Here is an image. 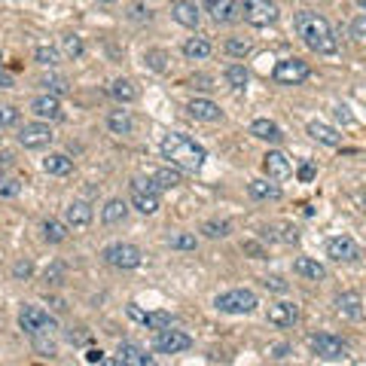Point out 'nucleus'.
Returning <instances> with one entry per match:
<instances>
[{"mask_svg":"<svg viewBox=\"0 0 366 366\" xmlns=\"http://www.w3.org/2000/svg\"><path fill=\"white\" fill-rule=\"evenodd\" d=\"M293 28H296V34L302 37V43L309 46L311 52L333 55L336 49H339V40H336V34H333V25L318 13L302 9V13H296V18H293Z\"/></svg>","mask_w":366,"mask_h":366,"instance_id":"obj_1","label":"nucleus"},{"mask_svg":"<svg viewBox=\"0 0 366 366\" xmlns=\"http://www.w3.org/2000/svg\"><path fill=\"white\" fill-rule=\"evenodd\" d=\"M162 159H168L171 165L180 168V171H192V174H196V171H201V165H205L208 152L192 138L171 131V135L162 138Z\"/></svg>","mask_w":366,"mask_h":366,"instance_id":"obj_2","label":"nucleus"},{"mask_svg":"<svg viewBox=\"0 0 366 366\" xmlns=\"http://www.w3.org/2000/svg\"><path fill=\"white\" fill-rule=\"evenodd\" d=\"M238 13L244 16V22L253 25V28H269V25L278 22V16H281L274 0H241Z\"/></svg>","mask_w":366,"mask_h":366,"instance_id":"obj_3","label":"nucleus"},{"mask_svg":"<svg viewBox=\"0 0 366 366\" xmlns=\"http://www.w3.org/2000/svg\"><path fill=\"white\" fill-rule=\"evenodd\" d=\"M101 257H104L107 266H113V269H138L140 262H144V253H140V248H135V244H128V241H113V244H107L104 250H101Z\"/></svg>","mask_w":366,"mask_h":366,"instance_id":"obj_4","label":"nucleus"},{"mask_svg":"<svg viewBox=\"0 0 366 366\" xmlns=\"http://www.w3.org/2000/svg\"><path fill=\"white\" fill-rule=\"evenodd\" d=\"M18 327H22L25 336H40V333H55L58 321L49 311L40 309V305H22V311H18Z\"/></svg>","mask_w":366,"mask_h":366,"instance_id":"obj_5","label":"nucleus"},{"mask_svg":"<svg viewBox=\"0 0 366 366\" xmlns=\"http://www.w3.org/2000/svg\"><path fill=\"white\" fill-rule=\"evenodd\" d=\"M214 305H217V311H223V314H250L257 309V293L235 287V290L220 293V296L214 299Z\"/></svg>","mask_w":366,"mask_h":366,"instance_id":"obj_6","label":"nucleus"},{"mask_svg":"<svg viewBox=\"0 0 366 366\" xmlns=\"http://www.w3.org/2000/svg\"><path fill=\"white\" fill-rule=\"evenodd\" d=\"M131 205H135L140 214H156L159 211V187L156 180L147 177H135L131 180Z\"/></svg>","mask_w":366,"mask_h":366,"instance_id":"obj_7","label":"nucleus"},{"mask_svg":"<svg viewBox=\"0 0 366 366\" xmlns=\"http://www.w3.org/2000/svg\"><path fill=\"white\" fill-rule=\"evenodd\" d=\"M311 77V67L305 65L302 58H284V61H278L274 65V70H272V79L278 86H299V83H305V79Z\"/></svg>","mask_w":366,"mask_h":366,"instance_id":"obj_8","label":"nucleus"},{"mask_svg":"<svg viewBox=\"0 0 366 366\" xmlns=\"http://www.w3.org/2000/svg\"><path fill=\"white\" fill-rule=\"evenodd\" d=\"M309 345H311V351L318 354L321 360H345L348 357V345H345L339 336H333V333H314L309 339Z\"/></svg>","mask_w":366,"mask_h":366,"instance_id":"obj_9","label":"nucleus"},{"mask_svg":"<svg viewBox=\"0 0 366 366\" xmlns=\"http://www.w3.org/2000/svg\"><path fill=\"white\" fill-rule=\"evenodd\" d=\"M52 128L46 126V122H25L22 128H18V144L25 150H43L52 144Z\"/></svg>","mask_w":366,"mask_h":366,"instance_id":"obj_10","label":"nucleus"},{"mask_svg":"<svg viewBox=\"0 0 366 366\" xmlns=\"http://www.w3.org/2000/svg\"><path fill=\"white\" fill-rule=\"evenodd\" d=\"M192 348V336H187L183 330H171V327H162L156 333V351L159 354H183Z\"/></svg>","mask_w":366,"mask_h":366,"instance_id":"obj_11","label":"nucleus"},{"mask_svg":"<svg viewBox=\"0 0 366 366\" xmlns=\"http://www.w3.org/2000/svg\"><path fill=\"white\" fill-rule=\"evenodd\" d=\"M327 257L336 262H357L363 257V248L351 235H336L327 244Z\"/></svg>","mask_w":366,"mask_h":366,"instance_id":"obj_12","label":"nucleus"},{"mask_svg":"<svg viewBox=\"0 0 366 366\" xmlns=\"http://www.w3.org/2000/svg\"><path fill=\"white\" fill-rule=\"evenodd\" d=\"M30 113H34L37 119H49V122H58V119H65V110H61V101L58 95H40L30 101Z\"/></svg>","mask_w":366,"mask_h":366,"instance_id":"obj_13","label":"nucleus"},{"mask_svg":"<svg viewBox=\"0 0 366 366\" xmlns=\"http://www.w3.org/2000/svg\"><path fill=\"white\" fill-rule=\"evenodd\" d=\"M262 168H266V174L269 180H287L293 174V165H290V159L284 156L281 150H272L262 156Z\"/></svg>","mask_w":366,"mask_h":366,"instance_id":"obj_14","label":"nucleus"},{"mask_svg":"<svg viewBox=\"0 0 366 366\" xmlns=\"http://www.w3.org/2000/svg\"><path fill=\"white\" fill-rule=\"evenodd\" d=\"M296 321H299V305L296 302L269 305V323H274V327H293Z\"/></svg>","mask_w":366,"mask_h":366,"instance_id":"obj_15","label":"nucleus"},{"mask_svg":"<svg viewBox=\"0 0 366 366\" xmlns=\"http://www.w3.org/2000/svg\"><path fill=\"white\" fill-rule=\"evenodd\" d=\"M187 110H189V116L199 119V122H220L223 119V110L214 104L211 98H192L187 104Z\"/></svg>","mask_w":366,"mask_h":366,"instance_id":"obj_16","label":"nucleus"},{"mask_svg":"<svg viewBox=\"0 0 366 366\" xmlns=\"http://www.w3.org/2000/svg\"><path fill=\"white\" fill-rule=\"evenodd\" d=\"M171 16H174V22L183 28H199V22H201V13L192 0H174V4H171Z\"/></svg>","mask_w":366,"mask_h":366,"instance_id":"obj_17","label":"nucleus"},{"mask_svg":"<svg viewBox=\"0 0 366 366\" xmlns=\"http://www.w3.org/2000/svg\"><path fill=\"white\" fill-rule=\"evenodd\" d=\"M205 13L217 25H223V22L238 18V4H235V0H205Z\"/></svg>","mask_w":366,"mask_h":366,"instance_id":"obj_18","label":"nucleus"},{"mask_svg":"<svg viewBox=\"0 0 366 366\" xmlns=\"http://www.w3.org/2000/svg\"><path fill=\"white\" fill-rule=\"evenodd\" d=\"M116 354H119L116 363H122V366H150L152 363L150 354L140 348V345H135V342H122Z\"/></svg>","mask_w":366,"mask_h":366,"instance_id":"obj_19","label":"nucleus"},{"mask_svg":"<svg viewBox=\"0 0 366 366\" xmlns=\"http://www.w3.org/2000/svg\"><path fill=\"white\" fill-rule=\"evenodd\" d=\"M336 311L348 321H360L363 318V299L360 293H339L336 296Z\"/></svg>","mask_w":366,"mask_h":366,"instance_id":"obj_20","label":"nucleus"},{"mask_svg":"<svg viewBox=\"0 0 366 366\" xmlns=\"http://www.w3.org/2000/svg\"><path fill=\"white\" fill-rule=\"evenodd\" d=\"M65 223L74 229H86L92 223V205L89 201H70L65 208Z\"/></svg>","mask_w":366,"mask_h":366,"instance_id":"obj_21","label":"nucleus"},{"mask_svg":"<svg viewBox=\"0 0 366 366\" xmlns=\"http://www.w3.org/2000/svg\"><path fill=\"white\" fill-rule=\"evenodd\" d=\"M293 272H296L299 278H305V281H323L327 278V269H323L318 260H311V257H296Z\"/></svg>","mask_w":366,"mask_h":366,"instance_id":"obj_22","label":"nucleus"},{"mask_svg":"<svg viewBox=\"0 0 366 366\" xmlns=\"http://www.w3.org/2000/svg\"><path fill=\"white\" fill-rule=\"evenodd\" d=\"M250 135L257 140H269V144H281V128L274 126L272 119H253L250 122Z\"/></svg>","mask_w":366,"mask_h":366,"instance_id":"obj_23","label":"nucleus"},{"mask_svg":"<svg viewBox=\"0 0 366 366\" xmlns=\"http://www.w3.org/2000/svg\"><path fill=\"white\" fill-rule=\"evenodd\" d=\"M309 135L314 138V140H321V144H327V147H342V135L336 128H330L327 122H309Z\"/></svg>","mask_w":366,"mask_h":366,"instance_id":"obj_24","label":"nucleus"},{"mask_svg":"<svg viewBox=\"0 0 366 366\" xmlns=\"http://www.w3.org/2000/svg\"><path fill=\"white\" fill-rule=\"evenodd\" d=\"M107 128L113 131V135H131V131H135V119H131V113L128 110H110V116H107Z\"/></svg>","mask_w":366,"mask_h":366,"instance_id":"obj_25","label":"nucleus"},{"mask_svg":"<svg viewBox=\"0 0 366 366\" xmlns=\"http://www.w3.org/2000/svg\"><path fill=\"white\" fill-rule=\"evenodd\" d=\"M128 217V205L122 199H110L104 208H101V220L107 223V226H119V223H126Z\"/></svg>","mask_w":366,"mask_h":366,"instance_id":"obj_26","label":"nucleus"},{"mask_svg":"<svg viewBox=\"0 0 366 366\" xmlns=\"http://www.w3.org/2000/svg\"><path fill=\"white\" fill-rule=\"evenodd\" d=\"M43 171L46 174H55V177H65L74 171V159H67L65 152H49V156L43 159Z\"/></svg>","mask_w":366,"mask_h":366,"instance_id":"obj_27","label":"nucleus"},{"mask_svg":"<svg viewBox=\"0 0 366 366\" xmlns=\"http://www.w3.org/2000/svg\"><path fill=\"white\" fill-rule=\"evenodd\" d=\"M211 52H214V46H211L208 37H189L187 43H183V55H187L189 61H201V58H208Z\"/></svg>","mask_w":366,"mask_h":366,"instance_id":"obj_28","label":"nucleus"},{"mask_svg":"<svg viewBox=\"0 0 366 366\" xmlns=\"http://www.w3.org/2000/svg\"><path fill=\"white\" fill-rule=\"evenodd\" d=\"M248 192H250L253 199H260V201L281 199V189H278V183H269V180H250V183H248Z\"/></svg>","mask_w":366,"mask_h":366,"instance_id":"obj_29","label":"nucleus"},{"mask_svg":"<svg viewBox=\"0 0 366 366\" xmlns=\"http://www.w3.org/2000/svg\"><path fill=\"white\" fill-rule=\"evenodd\" d=\"M165 244H168L171 250H196L199 248V238L192 235V232H168Z\"/></svg>","mask_w":366,"mask_h":366,"instance_id":"obj_30","label":"nucleus"},{"mask_svg":"<svg viewBox=\"0 0 366 366\" xmlns=\"http://www.w3.org/2000/svg\"><path fill=\"white\" fill-rule=\"evenodd\" d=\"M110 95H113L119 104H131V101L138 98V89L131 79H113V86H110Z\"/></svg>","mask_w":366,"mask_h":366,"instance_id":"obj_31","label":"nucleus"},{"mask_svg":"<svg viewBox=\"0 0 366 366\" xmlns=\"http://www.w3.org/2000/svg\"><path fill=\"white\" fill-rule=\"evenodd\" d=\"M43 238L49 241V244H61L67 238V223H61V220H43Z\"/></svg>","mask_w":366,"mask_h":366,"instance_id":"obj_32","label":"nucleus"},{"mask_svg":"<svg viewBox=\"0 0 366 366\" xmlns=\"http://www.w3.org/2000/svg\"><path fill=\"white\" fill-rule=\"evenodd\" d=\"M30 348H34L40 357H55V342H52V333H40V336H30Z\"/></svg>","mask_w":366,"mask_h":366,"instance_id":"obj_33","label":"nucleus"},{"mask_svg":"<svg viewBox=\"0 0 366 366\" xmlns=\"http://www.w3.org/2000/svg\"><path fill=\"white\" fill-rule=\"evenodd\" d=\"M152 180H156L159 189H174V187H180V171H174V168H159L156 174H152Z\"/></svg>","mask_w":366,"mask_h":366,"instance_id":"obj_34","label":"nucleus"},{"mask_svg":"<svg viewBox=\"0 0 366 366\" xmlns=\"http://www.w3.org/2000/svg\"><path fill=\"white\" fill-rule=\"evenodd\" d=\"M248 79H250V74H248V67H244V65H229L226 67V83L232 89H244V86H248Z\"/></svg>","mask_w":366,"mask_h":366,"instance_id":"obj_35","label":"nucleus"},{"mask_svg":"<svg viewBox=\"0 0 366 366\" xmlns=\"http://www.w3.org/2000/svg\"><path fill=\"white\" fill-rule=\"evenodd\" d=\"M144 323L147 330H162V327H171V314L168 311H144Z\"/></svg>","mask_w":366,"mask_h":366,"instance_id":"obj_36","label":"nucleus"},{"mask_svg":"<svg viewBox=\"0 0 366 366\" xmlns=\"http://www.w3.org/2000/svg\"><path fill=\"white\" fill-rule=\"evenodd\" d=\"M61 49H65V55H67V58H79V55L86 52L83 40H79L77 34H65V37H61Z\"/></svg>","mask_w":366,"mask_h":366,"instance_id":"obj_37","label":"nucleus"},{"mask_svg":"<svg viewBox=\"0 0 366 366\" xmlns=\"http://www.w3.org/2000/svg\"><path fill=\"white\" fill-rule=\"evenodd\" d=\"M40 86H43L49 95H67V92H70L65 77H43V79H40Z\"/></svg>","mask_w":366,"mask_h":366,"instance_id":"obj_38","label":"nucleus"},{"mask_svg":"<svg viewBox=\"0 0 366 366\" xmlns=\"http://www.w3.org/2000/svg\"><path fill=\"white\" fill-rule=\"evenodd\" d=\"M226 52L232 58H244V55L250 52V40L248 37H229L226 40Z\"/></svg>","mask_w":366,"mask_h":366,"instance_id":"obj_39","label":"nucleus"},{"mask_svg":"<svg viewBox=\"0 0 366 366\" xmlns=\"http://www.w3.org/2000/svg\"><path fill=\"white\" fill-rule=\"evenodd\" d=\"M229 229H232V226H229L226 220H208L205 226H201V232H205L208 238H226Z\"/></svg>","mask_w":366,"mask_h":366,"instance_id":"obj_40","label":"nucleus"},{"mask_svg":"<svg viewBox=\"0 0 366 366\" xmlns=\"http://www.w3.org/2000/svg\"><path fill=\"white\" fill-rule=\"evenodd\" d=\"M34 58H37V61H40V65H43V67H55L61 55H58V49H55V46H37Z\"/></svg>","mask_w":366,"mask_h":366,"instance_id":"obj_41","label":"nucleus"},{"mask_svg":"<svg viewBox=\"0 0 366 366\" xmlns=\"http://www.w3.org/2000/svg\"><path fill=\"white\" fill-rule=\"evenodd\" d=\"M18 192H22V183H18L16 177L0 174V199H16Z\"/></svg>","mask_w":366,"mask_h":366,"instance_id":"obj_42","label":"nucleus"},{"mask_svg":"<svg viewBox=\"0 0 366 366\" xmlns=\"http://www.w3.org/2000/svg\"><path fill=\"white\" fill-rule=\"evenodd\" d=\"M144 61H147V67H150V70H156V74H162V70H165L168 55L162 52V49H150V52L144 55Z\"/></svg>","mask_w":366,"mask_h":366,"instance_id":"obj_43","label":"nucleus"},{"mask_svg":"<svg viewBox=\"0 0 366 366\" xmlns=\"http://www.w3.org/2000/svg\"><path fill=\"white\" fill-rule=\"evenodd\" d=\"M262 287L266 290H274V293H287L290 284L281 278V274H269V278H262Z\"/></svg>","mask_w":366,"mask_h":366,"instance_id":"obj_44","label":"nucleus"},{"mask_svg":"<svg viewBox=\"0 0 366 366\" xmlns=\"http://www.w3.org/2000/svg\"><path fill=\"white\" fill-rule=\"evenodd\" d=\"M13 274H16L18 281H28L30 274H34V262H30V260H18L16 266H13Z\"/></svg>","mask_w":366,"mask_h":366,"instance_id":"obj_45","label":"nucleus"},{"mask_svg":"<svg viewBox=\"0 0 366 366\" xmlns=\"http://www.w3.org/2000/svg\"><path fill=\"white\" fill-rule=\"evenodd\" d=\"M241 250L248 253L250 260H266V250H262V244H260V241H244V244H241Z\"/></svg>","mask_w":366,"mask_h":366,"instance_id":"obj_46","label":"nucleus"},{"mask_svg":"<svg viewBox=\"0 0 366 366\" xmlns=\"http://www.w3.org/2000/svg\"><path fill=\"white\" fill-rule=\"evenodd\" d=\"M13 122H18V110L9 107V104H4V107H0V128H4V126H13Z\"/></svg>","mask_w":366,"mask_h":366,"instance_id":"obj_47","label":"nucleus"},{"mask_svg":"<svg viewBox=\"0 0 366 366\" xmlns=\"http://www.w3.org/2000/svg\"><path fill=\"white\" fill-rule=\"evenodd\" d=\"M296 174H299V180H302V183H311V180H314V174H318V168H314V162H302Z\"/></svg>","mask_w":366,"mask_h":366,"instance_id":"obj_48","label":"nucleus"},{"mask_svg":"<svg viewBox=\"0 0 366 366\" xmlns=\"http://www.w3.org/2000/svg\"><path fill=\"white\" fill-rule=\"evenodd\" d=\"M351 34L357 37V40H366V13H363V16H357V18L351 22Z\"/></svg>","mask_w":366,"mask_h":366,"instance_id":"obj_49","label":"nucleus"},{"mask_svg":"<svg viewBox=\"0 0 366 366\" xmlns=\"http://www.w3.org/2000/svg\"><path fill=\"white\" fill-rule=\"evenodd\" d=\"M281 232H284V235H281L284 244H296V241H299V229H296V226H284Z\"/></svg>","mask_w":366,"mask_h":366,"instance_id":"obj_50","label":"nucleus"},{"mask_svg":"<svg viewBox=\"0 0 366 366\" xmlns=\"http://www.w3.org/2000/svg\"><path fill=\"white\" fill-rule=\"evenodd\" d=\"M128 13H131V18H138V22H144V18H150V9H144L140 4H131V6H128Z\"/></svg>","mask_w":366,"mask_h":366,"instance_id":"obj_51","label":"nucleus"},{"mask_svg":"<svg viewBox=\"0 0 366 366\" xmlns=\"http://www.w3.org/2000/svg\"><path fill=\"white\" fill-rule=\"evenodd\" d=\"M86 363H107L104 351H101V348H89L86 351Z\"/></svg>","mask_w":366,"mask_h":366,"instance_id":"obj_52","label":"nucleus"},{"mask_svg":"<svg viewBox=\"0 0 366 366\" xmlns=\"http://www.w3.org/2000/svg\"><path fill=\"white\" fill-rule=\"evenodd\" d=\"M67 342L70 345H83V342H89V333H74V330H70L67 333Z\"/></svg>","mask_w":366,"mask_h":366,"instance_id":"obj_53","label":"nucleus"},{"mask_svg":"<svg viewBox=\"0 0 366 366\" xmlns=\"http://www.w3.org/2000/svg\"><path fill=\"white\" fill-rule=\"evenodd\" d=\"M126 311H128V318H131V321H144V311H140V309H138V305H135V302H131V305H128V309H126Z\"/></svg>","mask_w":366,"mask_h":366,"instance_id":"obj_54","label":"nucleus"},{"mask_svg":"<svg viewBox=\"0 0 366 366\" xmlns=\"http://www.w3.org/2000/svg\"><path fill=\"white\" fill-rule=\"evenodd\" d=\"M13 86H16V83H13V77L0 70V89H13Z\"/></svg>","mask_w":366,"mask_h":366,"instance_id":"obj_55","label":"nucleus"},{"mask_svg":"<svg viewBox=\"0 0 366 366\" xmlns=\"http://www.w3.org/2000/svg\"><path fill=\"white\" fill-rule=\"evenodd\" d=\"M6 165H13V152H0V168H6Z\"/></svg>","mask_w":366,"mask_h":366,"instance_id":"obj_56","label":"nucleus"},{"mask_svg":"<svg viewBox=\"0 0 366 366\" xmlns=\"http://www.w3.org/2000/svg\"><path fill=\"white\" fill-rule=\"evenodd\" d=\"M284 354H287V345H274L272 348V357H284Z\"/></svg>","mask_w":366,"mask_h":366,"instance_id":"obj_57","label":"nucleus"},{"mask_svg":"<svg viewBox=\"0 0 366 366\" xmlns=\"http://www.w3.org/2000/svg\"><path fill=\"white\" fill-rule=\"evenodd\" d=\"M101 4H116V0H101Z\"/></svg>","mask_w":366,"mask_h":366,"instance_id":"obj_58","label":"nucleus"},{"mask_svg":"<svg viewBox=\"0 0 366 366\" xmlns=\"http://www.w3.org/2000/svg\"><path fill=\"white\" fill-rule=\"evenodd\" d=\"M357 4H360V6H363V9H366V0H357Z\"/></svg>","mask_w":366,"mask_h":366,"instance_id":"obj_59","label":"nucleus"}]
</instances>
